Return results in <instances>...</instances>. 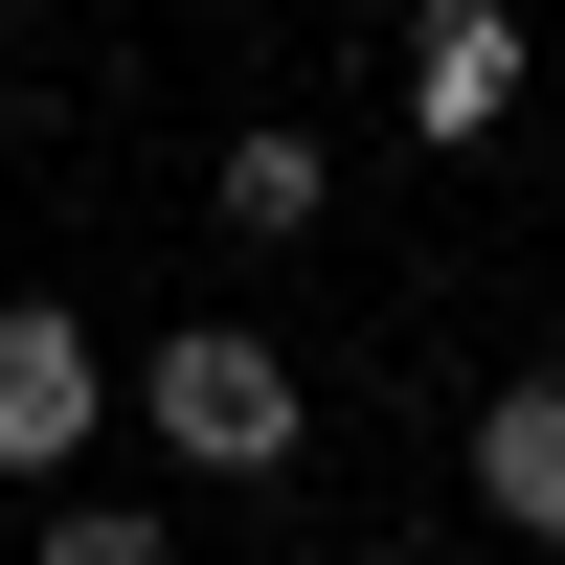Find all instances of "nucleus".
<instances>
[{"instance_id":"nucleus-6","label":"nucleus","mask_w":565,"mask_h":565,"mask_svg":"<svg viewBox=\"0 0 565 565\" xmlns=\"http://www.w3.org/2000/svg\"><path fill=\"white\" fill-rule=\"evenodd\" d=\"M23 565H181V543L136 521V498H45V543H23Z\"/></svg>"},{"instance_id":"nucleus-2","label":"nucleus","mask_w":565,"mask_h":565,"mask_svg":"<svg viewBox=\"0 0 565 565\" xmlns=\"http://www.w3.org/2000/svg\"><path fill=\"white\" fill-rule=\"evenodd\" d=\"M90 407H114V340H90L68 295H23V317H0V476H45V498H68Z\"/></svg>"},{"instance_id":"nucleus-7","label":"nucleus","mask_w":565,"mask_h":565,"mask_svg":"<svg viewBox=\"0 0 565 565\" xmlns=\"http://www.w3.org/2000/svg\"><path fill=\"white\" fill-rule=\"evenodd\" d=\"M362 565H430V543H362Z\"/></svg>"},{"instance_id":"nucleus-3","label":"nucleus","mask_w":565,"mask_h":565,"mask_svg":"<svg viewBox=\"0 0 565 565\" xmlns=\"http://www.w3.org/2000/svg\"><path fill=\"white\" fill-rule=\"evenodd\" d=\"M521 68H543V45L498 23V0H452V23H407V136H430V159H452V136H498V114H521Z\"/></svg>"},{"instance_id":"nucleus-1","label":"nucleus","mask_w":565,"mask_h":565,"mask_svg":"<svg viewBox=\"0 0 565 565\" xmlns=\"http://www.w3.org/2000/svg\"><path fill=\"white\" fill-rule=\"evenodd\" d=\"M136 407H159V452H181V476H295V430H317V407H295V362H271L249 317H181V340L136 362Z\"/></svg>"},{"instance_id":"nucleus-5","label":"nucleus","mask_w":565,"mask_h":565,"mask_svg":"<svg viewBox=\"0 0 565 565\" xmlns=\"http://www.w3.org/2000/svg\"><path fill=\"white\" fill-rule=\"evenodd\" d=\"M204 204H226V226L271 249V226H317V204H340V159H317L295 114H249V136H226V181H204Z\"/></svg>"},{"instance_id":"nucleus-4","label":"nucleus","mask_w":565,"mask_h":565,"mask_svg":"<svg viewBox=\"0 0 565 565\" xmlns=\"http://www.w3.org/2000/svg\"><path fill=\"white\" fill-rule=\"evenodd\" d=\"M476 498H498L521 543H565V362H521V385L476 407Z\"/></svg>"}]
</instances>
